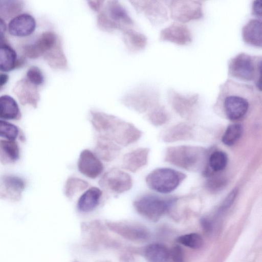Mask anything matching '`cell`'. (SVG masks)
Instances as JSON below:
<instances>
[{"instance_id": "cell-1", "label": "cell", "mask_w": 262, "mask_h": 262, "mask_svg": "<svg viewBox=\"0 0 262 262\" xmlns=\"http://www.w3.org/2000/svg\"><path fill=\"white\" fill-rule=\"evenodd\" d=\"M257 96L252 85L229 79L221 86L216 103L228 119L235 121L247 114L251 102Z\"/></svg>"}, {"instance_id": "cell-2", "label": "cell", "mask_w": 262, "mask_h": 262, "mask_svg": "<svg viewBox=\"0 0 262 262\" xmlns=\"http://www.w3.org/2000/svg\"><path fill=\"white\" fill-rule=\"evenodd\" d=\"M90 122L97 135L107 138L119 146H127L136 142L142 134L132 123L101 112L91 111Z\"/></svg>"}, {"instance_id": "cell-3", "label": "cell", "mask_w": 262, "mask_h": 262, "mask_svg": "<svg viewBox=\"0 0 262 262\" xmlns=\"http://www.w3.org/2000/svg\"><path fill=\"white\" fill-rule=\"evenodd\" d=\"M81 230L83 245L90 250H96L100 247H105L123 251L126 246L112 237L106 226L99 220L82 222Z\"/></svg>"}, {"instance_id": "cell-4", "label": "cell", "mask_w": 262, "mask_h": 262, "mask_svg": "<svg viewBox=\"0 0 262 262\" xmlns=\"http://www.w3.org/2000/svg\"><path fill=\"white\" fill-rule=\"evenodd\" d=\"M261 57L240 53L229 61V74L239 80L254 82L260 91Z\"/></svg>"}, {"instance_id": "cell-5", "label": "cell", "mask_w": 262, "mask_h": 262, "mask_svg": "<svg viewBox=\"0 0 262 262\" xmlns=\"http://www.w3.org/2000/svg\"><path fill=\"white\" fill-rule=\"evenodd\" d=\"M174 200L154 194H145L133 202L136 211L146 219L156 222L170 209Z\"/></svg>"}, {"instance_id": "cell-6", "label": "cell", "mask_w": 262, "mask_h": 262, "mask_svg": "<svg viewBox=\"0 0 262 262\" xmlns=\"http://www.w3.org/2000/svg\"><path fill=\"white\" fill-rule=\"evenodd\" d=\"M98 25L100 28L105 31L115 29H123L124 31L133 26L134 22L127 15L125 9L116 1L106 2L104 9L98 17Z\"/></svg>"}, {"instance_id": "cell-7", "label": "cell", "mask_w": 262, "mask_h": 262, "mask_svg": "<svg viewBox=\"0 0 262 262\" xmlns=\"http://www.w3.org/2000/svg\"><path fill=\"white\" fill-rule=\"evenodd\" d=\"M184 173L169 168H160L150 172L145 181L148 187L156 192L168 193L184 179Z\"/></svg>"}, {"instance_id": "cell-8", "label": "cell", "mask_w": 262, "mask_h": 262, "mask_svg": "<svg viewBox=\"0 0 262 262\" xmlns=\"http://www.w3.org/2000/svg\"><path fill=\"white\" fill-rule=\"evenodd\" d=\"M203 149L191 146L171 147L167 152L166 159L179 167L195 170L203 163L205 155Z\"/></svg>"}, {"instance_id": "cell-9", "label": "cell", "mask_w": 262, "mask_h": 262, "mask_svg": "<svg viewBox=\"0 0 262 262\" xmlns=\"http://www.w3.org/2000/svg\"><path fill=\"white\" fill-rule=\"evenodd\" d=\"M105 225L112 232L133 242H144L150 236L148 229L144 225L135 221H107Z\"/></svg>"}, {"instance_id": "cell-10", "label": "cell", "mask_w": 262, "mask_h": 262, "mask_svg": "<svg viewBox=\"0 0 262 262\" xmlns=\"http://www.w3.org/2000/svg\"><path fill=\"white\" fill-rule=\"evenodd\" d=\"M99 185L106 192L118 194L130 190L133 186V180L128 173L113 168L103 174L99 181Z\"/></svg>"}, {"instance_id": "cell-11", "label": "cell", "mask_w": 262, "mask_h": 262, "mask_svg": "<svg viewBox=\"0 0 262 262\" xmlns=\"http://www.w3.org/2000/svg\"><path fill=\"white\" fill-rule=\"evenodd\" d=\"M60 40L58 36L52 31H46L40 34L32 43L23 48L25 55L31 59L43 56Z\"/></svg>"}, {"instance_id": "cell-12", "label": "cell", "mask_w": 262, "mask_h": 262, "mask_svg": "<svg viewBox=\"0 0 262 262\" xmlns=\"http://www.w3.org/2000/svg\"><path fill=\"white\" fill-rule=\"evenodd\" d=\"M79 171L90 179L99 177L104 170V166L100 159L91 150H83L78 160Z\"/></svg>"}, {"instance_id": "cell-13", "label": "cell", "mask_w": 262, "mask_h": 262, "mask_svg": "<svg viewBox=\"0 0 262 262\" xmlns=\"http://www.w3.org/2000/svg\"><path fill=\"white\" fill-rule=\"evenodd\" d=\"M125 251L132 255H141L148 262H166L168 259L169 250L160 243H152L141 247L126 246Z\"/></svg>"}, {"instance_id": "cell-14", "label": "cell", "mask_w": 262, "mask_h": 262, "mask_svg": "<svg viewBox=\"0 0 262 262\" xmlns=\"http://www.w3.org/2000/svg\"><path fill=\"white\" fill-rule=\"evenodd\" d=\"M36 27L34 17L29 13H24L19 14L10 20L8 30L12 36L24 37L31 35L35 30Z\"/></svg>"}, {"instance_id": "cell-15", "label": "cell", "mask_w": 262, "mask_h": 262, "mask_svg": "<svg viewBox=\"0 0 262 262\" xmlns=\"http://www.w3.org/2000/svg\"><path fill=\"white\" fill-rule=\"evenodd\" d=\"M25 182L20 177L5 175L0 178V197L17 201L25 187Z\"/></svg>"}, {"instance_id": "cell-16", "label": "cell", "mask_w": 262, "mask_h": 262, "mask_svg": "<svg viewBox=\"0 0 262 262\" xmlns=\"http://www.w3.org/2000/svg\"><path fill=\"white\" fill-rule=\"evenodd\" d=\"M13 91L22 105L37 106L39 100L37 86L30 83L26 78L17 81Z\"/></svg>"}, {"instance_id": "cell-17", "label": "cell", "mask_w": 262, "mask_h": 262, "mask_svg": "<svg viewBox=\"0 0 262 262\" xmlns=\"http://www.w3.org/2000/svg\"><path fill=\"white\" fill-rule=\"evenodd\" d=\"M121 147L111 140L97 135L94 153L100 159L111 162L118 156Z\"/></svg>"}, {"instance_id": "cell-18", "label": "cell", "mask_w": 262, "mask_h": 262, "mask_svg": "<svg viewBox=\"0 0 262 262\" xmlns=\"http://www.w3.org/2000/svg\"><path fill=\"white\" fill-rule=\"evenodd\" d=\"M149 149L139 148L124 155L122 159V168L132 172H136L148 162Z\"/></svg>"}, {"instance_id": "cell-19", "label": "cell", "mask_w": 262, "mask_h": 262, "mask_svg": "<svg viewBox=\"0 0 262 262\" xmlns=\"http://www.w3.org/2000/svg\"><path fill=\"white\" fill-rule=\"evenodd\" d=\"M102 190L96 187H91L86 190L79 198L77 207L78 211L88 213L94 210L99 204Z\"/></svg>"}, {"instance_id": "cell-20", "label": "cell", "mask_w": 262, "mask_h": 262, "mask_svg": "<svg viewBox=\"0 0 262 262\" xmlns=\"http://www.w3.org/2000/svg\"><path fill=\"white\" fill-rule=\"evenodd\" d=\"M15 50L5 41L0 42V71L9 72L18 65Z\"/></svg>"}, {"instance_id": "cell-21", "label": "cell", "mask_w": 262, "mask_h": 262, "mask_svg": "<svg viewBox=\"0 0 262 262\" xmlns=\"http://www.w3.org/2000/svg\"><path fill=\"white\" fill-rule=\"evenodd\" d=\"M261 21L251 19L243 29L244 40L248 44L260 47L261 46Z\"/></svg>"}, {"instance_id": "cell-22", "label": "cell", "mask_w": 262, "mask_h": 262, "mask_svg": "<svg viewBox=\"0 0 262 262\" xmlns=\"http://www.w3.org/2000/svg\"><path fill=\"white\" fill-rule=\"evenodd\" d=\"M21 117L19 106L11 96L4 95L0 96V119L18 120Z\"/></svg>"}, {"instance_id": "cell-23", "label": "cell", "mask_w": 262, "mask_h": 262, "mask_svg": "<svg viewBox=\"0 0 262 262\" xmlns=\"http://www.w3.org/2000/svg\"><path fill=\"white\" fill-rule=\"evenodd\" d=\"M43 57L52 68L61 70L67 69V60L63 52L61 40Z\"/></svg>"}, {"instance_id": "cell-24", "label": "cell", "mask_w": 262, "mask_h": 262, "mask_svg": "<svg viewBox=\"0 0 262 262\" xmlns=\"http://www.w3.org/2000/svg\"><path fill=\"white\" fill-rule=\"evenodd\" d=\"M20 157V150L15 141L0 140V158L5 162L13 163Z\"/></svg>"}, {"instance_id": "cell-25", "label": "cell", "mask_w": 262, "mask_h": 262, "mask_svg": "<svg viewBox=\"0 0 262 262\" xmlns=\"http://www.w3.org/2000/svg\"><path fill=\"white\" fill-rule=\"evenodd\" d=\"M23 2L20 1H0V17L9 19L18 15L23 9Z\"/></svg>"}, {"instance_id": "cell-26", "label": "cell", "mask_w": 262, "mask_h": 262, "mask_svg": "<svg viewBox=\"0 0 262 262\" xmlns=\"http://www.w3.org/2000/svg\"><path fill=\"white\" fill-rule=\"evenodd\" d=\"M89 186V183L79 178L71 177L66 181L64 193L69 199H72L77 193L83 191Z\"/></svg>"}, {"instance_id": "cell-27", "label": "cell", "mask_w": 262, "mask_h": 262, "mask_svg": "<svg viewBox=\"0 0 262 262\" xmlns=\"http://www.w3.org/2000/svg\"><path fill=\"white\" fill-rule=\"evenodd\" d=\"M244 131L241 124L235 123L229 125L222 139L223 143L229 146L234 145L242 137Z\"/></svg>"}, {"instance_id": "cell-28", "label": "cell", "mask_w": 262, "mask_h": 262, "mask_svg": "<svg viewBox=\"0 0 262 262\" xmlns=\"http://www.w3.org/2000/svg\"><path fill=\"white\" fill-rule=\"evenodd\" d=\"M124 41L129 49L138 50L145 46L146 38L141 34L138 33L131 29L124 32Z\"/></svg>"}, {"instance_id": "cell-29", "label": "cell", "mask_w": 262, "mask_h": 262, "mask_svg": "<svg viewBox=\"0 0 262 262\" xmlns=\"http://www.w3.org/2000/svg\"><path fill=\"white\" fill-rule=\"evenodd\" d=\"M228 163V157L224 151L218 150L212 152L208 160L209 168L213 172H219L224 170Z\"/></svg>"}, {"instance_id": "cell-30", "label": "cell", "mask_w": 262, "mask_h": 262, "mask_svg": "<svg viewBox=\"0 0 262 262\" xmlns=\"http://www.w3.org/2000/svg\"><path fill=\"white\" fill-rule=\"evenodd\" d=\"M177 242L186 247L193 249L201 248L204 243L201 236L196 233H190L179 236Z\"/></svg>"}, {"instance_id": "cell-31", "label": "cell", "mask_w": 262, "mask_h": 262, "mask_svg": "<svg viewBox=\"0 0 262 262\" xmlns=\"http://www.w3.org/2000/svg\"><path fill=\"white\" fill-rule=\"evenodd\" d=\"M19 128L14 124L0 119V137L7 140L15 141L19 135Z\"/></svg>"}, {"instance_id": "cell-32", "label": "cell", "mask_w": 262, "mask_h": 262, "mask_svg": "<svg viewBox=\"0 0 262 262\" xmlns=\"http://www.w3.org/2000/svg\"><path fill=\"white\" fill-rule=\"evenodd\" d=\"M26 79L36 86L41 85L44 82V77L41 71L36 66H32L28 69Z\"/></svg>"}, {"instance_id": "cell-33", "label": "cell", "mask_w": 262, "mask_h": 262, "mask_svg": "<svg viewBox=\"0 0 262 262\" xmlns=\"http://www.w3.org/2000/svg\"><path fill=\"white\" fill-rule=\"evenodd\" d=\"M168 258L172 262H183L184 254L181 248L178 246L172 248L169 251Z\"/></svg>"}, {"instance_id": "cell-34", "label": "cell", "mask_w": 262, "mask_h": 262, "mask_svg": "<svg viewBox=\"0 0 262 262\" xmlns=\"http://www.w3.org/2000/svg\"><path fill=\"white\" fill-rule=\"evenodd\" d=\"M237 189L235 188L227 195L220 207L221 211H224L231 206L237 194Z\"/></svg>"}, {"instance_id": "cell-35", "label": "cell", "mask_w": 262, "mask_h": 262, "mask_svg": "<svg viewBox=\"0 0 262 262\" xmlns=\"http://www.w3.org/2000/svg\"><path fill=\"white\" fill-rule=\"evenodd\" d=\"M221 178H214L213 179L210 180L207 186L212 190H216L222 188L224 186L226 181Z\"/></svg>"}, {"instance_id": "cell-36", "label": "cell", "mask_w": 262, "mask_h": 262, "mask_svg": "<svg viewBox=\"0 0 262 262\" xmlns=\"http://www.w3.org/2000/svg\"><path fill=\"white\" fill-rule=\"evenodd\" d=\"M201 225L203 229L207 233L210 232L212 230V223L211 221L207 217L201 219Z\"/></svg>"}, {"instance_id": "cell-37", "label": "cell", "mask_w": 262, "mask_h": 262, "mask_svg": "<svg viewBox=\"0 0 262 262\" xmlns=\"http://www.w3.org/2000/svg\"><path fill=\"white\" fill-rule=\"evenodd\" d=\"M261 1H256L254 2L252 5V13L254 15L261 17Z\"/></svg>"}, {"instance_id": "cell-38", "label": "cell", "mask_w": 262, "mask_h": 262, "mask_svg": "<svg viewBox=\"0 0 262 262\" xmlns=\"http://www.w3.org/2000/svg\"><path fill=\"white\" fill-rule=\"evenodd\" d=\"M7 25L4 20L0 17V42L4 41Z\"/></svg>"}, {"instance_id": "cell-39", "label": "cell", "mask_w": 262, "mask_h": 262, "mask_svg": "<svg viewBox=\"0 0 262 262\" xmlns=\"http://www.w3.org/2000/svg\"><path fill=\"white\" fill-rule=\"evenodd\" d=\"M104 1H90L89 2L90 6L92 9L96 11H99L103 5Z\"/></svg>"}, {"instance_id": "cell-40", "label": "cell", "mask_w": 262, "mask_h": 262, "mask_svg": "<svg viewBox=\"0 0 262 262\" xmlns=\"http://www.w3.org/2000/svg\"><path fill=\"white\" fill-rule=\"evenodd\" d=\"M9 80V76L4 73H0V89L4 86Z\"/></svg>"}, {"instance_id": "cell-41", "label": "cell", "mask_w": 262, "mask_h": 262, "mask_svg": "<svg viewBox=\"0 0 262 262\" xmlns=\"http://www.w3.org/2000/svg\"><path fill=\"white\" fill-rule=\"evenodd\" d=\"M97 262H111V261H110L109 260H99Z\"/></svg>"}, {"instance_id": "cell-42", "label": "cell", "mask_w": 262, "mask_h": 262, "mask_svg": "<svg viewBox=\"0 0 262 262\" xmlns=\"http://www.w3.org/2000/svg\"><path fill=\"white\" fill-rule=\"evenodd\" d=\"M73 262H81V261H79L77 260H75Z\"/></svg>"}]
</instances>
